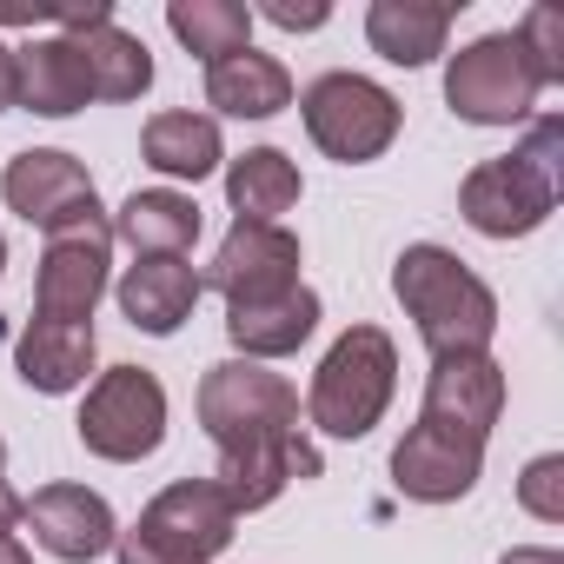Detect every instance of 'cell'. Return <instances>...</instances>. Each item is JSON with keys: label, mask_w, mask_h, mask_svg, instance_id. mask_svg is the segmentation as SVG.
Instances as JSON below:
<instances>
[{"label": "cell", "mask_w": 564, "mask_h": 564, "mask_svg": "<svg viewBox=\"0 0 564 564\" xmlns=\"http://www.w3.org/2000/svg\"><path fill=\"white\" fill-rule=\"evenodd\" d=\"M199 425L219 452L213 485L232 511H265L293 478H319V445L300 425V392L259 359H219L199 372Z\"/></svg>", "instance_id": "1"}, {"label": "cell", "mask_w": 564, "mask_h": 564, "mask_svg": "<svg viewBox=\"0 0 564 564\" xmlns=\"http://www.w3.org/2000/svg\"><path fill=\"white\" fill-rule=\"evenodd\" d=\"M392 300L405 306V319L419 326V346L432 359H465V352H491L498 333V293L452 252V246H405L392 259Z\"/></svg>", "instance_id": "2"}, {"label": "cell", "mask_w": 564, "mask_h": 564, "mask_svg": "<svg viewBox=\"0 0 564 564\" xmlns=\"http://www.w3.org/2000/svg\"><path fill=\"white\" fill-rule=\"evenodd\" d=\"M557 153H564V120L544 113V120H531V133L511 153L478 160L465 173V186H458L465 226L485 232V239H524V232H538L551 219V206H557V186H564V160Z\"/></svg>", "instance_id": "3"}, {"label": "cell", "mask_w": 564, "mask_h": 564, "mask_svg": "<svg viewBox=\"0 0 564 564\" xmlns=\"http://www.w3.org/2000/svg\"><path fill=\"white\" fill-rule=\"evenodd\" d=\"M392 392H399V346L386 326H346L313 386H306V425L326 432V438H366L386 412H392Z\"/></svg>", "instance_id": "4"}, {"label": "cell", "mask_w": 564, "mask_h": 564, "mask_svg": "<svg viewBox=\"0 0 564 564\" xmlns=\"http://www.w3.org/2000/svg\"><path fill=\"white\" fill-rule=\"evenodd\" d=\"M300 120H306V140H313L326 160H339V166H372V160L399 140L405 107H399L379 80L339 67V74H319V80L300 94Z\"/></svg>", "instance_id": "5"}, {"label": "cell", "mask_w": 564, "mask_h": 564, "mask_svg": "<svg viewBox=\"0 0 564 564\" xmlns=\"http://www.w3.org/2000/svg\"><path fill=\"white\" fill-rule=\"evenodd\" d=\"M80 445L107 465H140L166 445V386L147 366H107L74 419Z\"/></svg>", "instance_id": "6"}, {"label": "cell", "mask_w": 564, "mask_h": 564, "mask_svg": "<svg viewBox=\"0 0 564 564\" xmlns=\"http://www.w3.org/2000/svg\"><path fill=\"white\" fill-rule=\"evenodd\" d=\"M113 286V213H87L61 232H47L41 246V272H34V319H61V326H94V306Z\"/></svg>", "instance_id": "7"}, {"label": "cell", "mask_w": 564, "mask_h": 564, "mask_svg": "<svg viewBox=\"0 0 564 564\" xmlns=\"http://www.w3.org/2000/svg\"><path fill=\"white\" fill-rule=\"evenodd\" d=\"M538 94L544 87H538L518 34H478L445 61V107L465 127H524Z\"/></svg>", "instance_id": "8"}, {"label": "cell", "mask_w": 564, "mask_h": 564, "mask_svg": "<svg viewBox=\"0 0 564 564\" xmlns=\"http://www.w3.org/2000/svg\"><path fill=\"white\" fill-rule=\"evenodd\" d=\"M199 286L232 306H259V300H279V293H293L306 286L300 279V232L286 226H252V219H232L213 265L199 272Z\"/></svg>", "instance_id": "9"}, {"label": "cell", "mask_w": 564, "mask_h": 564, "mask_svg": "<svg viewBox=\"0 0 564 564\" xmlns=\"http://www.w3.org/2000/svg\"><path fill=\"white\" fill-rule=\"evenodd\" d=\"M232 524L239 511L226 505V491L213 478H173L133 524V538L173 564H213L226 544H232Z\"/></svg>", "instance_id": "10"}, {"label": "cell", "mask_w": 564, "mask_h": 564, "mask_svg": "<svg viewBox=\"0 0 564 564\" xmlns=\"http://www.w3.org/2000/svg\"><path fill=\"white\" fill-rule=\"evenodd\" d=\"M0 199H8L14 219L41 226V232H61L87 213H100V193H94V173L61 153V147H28L0 166Z\"/></svg>", "instance_id": "11"}, {"label": "cell", "mask_w": 564, "mask_h": 564, "mask_svg": "<svg viewBox=\"0 0 564 564\" xmlns=\"http://www.w3.org/2000/svg\"><path fill=\"white\" fill-rule=\"evenodd\" d=\"M61 34L80 54L87 94L94 100H140L153 87V54L140 34L113 21V0H87V8H61Z\"/></svg>", "instance_id": "12"}, {"label": "cell", "mask_w": 564, "mask_h": 564, "mask_svg": "<svg viewBox=\"0 0 564 564\" xmlns=\"http://www.w3.org/2000/svg\"><path fill=\"white\" fill-rule=\"evenodd\" d=\"M498 412H505V366L491 352L432 359L425 399H419V425H438V432H458L471 445H491Z\"/></svg>", "instance_id": "13"}, {"label": "cell", "mask_w": 564, "mask_h": 564, "mask_svg": "<svg viewBox=\"0 0 564 564\" xmlns=\"http://www.w3.org/2000/svg\"><path fill=\"white\" fill-rule=\"evenodd\" d=\"M21 524L34 531V544L61 564H94L113 551L120 538V518L100 491L87 485H41L34 498H21Z\"/></svg>", "instance_id": "14"}, {"label": "cell", "mask_w": 564, "mask_h": 564, "mask_svg": "<svg viewBox=\"0 0 564 564\" xmlns=\"http://www.w3.org/2000/svg\"><path fill=\"white\" fill-rule=\"evenodd\" d=\"M478 471H485V445L438 432V425H412L392 445V485L412 505H458V498H471Z\"/></svg>", "instance_id": "15"}, {"label": "cell", "mask_w": 564, "mask_h": 564, "mask_svg": "<svg viewBox=\"0 0 564 564\" xmlns=\"http://www.w3.org/2000/svg\"><path fill=\"white\" fill-rule=\"evenodd\" d=\"M199 293H206V286H199V272H193L186 259H133V265L120 272V286H113L127 326L147 333V339H173V333L193 319Z\"/></svg>", "instance_id": "16"}, {"label": "cell", "mask_w": 564, "mask_h": 564, "mask_svg": "<svg viewBox=\"0 0 564 564\" xmlns=\"http://www.w3.org/2000/svg\"><path fill=\"white\" fill-rule=\"evenodd\" d=\"M199 199L180 186H140L113 213V239L133 246V259H186L199 246Z\"/></svg>", "instance_id": "17"}, {"label": "cell", "mask_w": 564, "mask_h": 564, "mask_svg": "<svg viewBox=\"0 0 564 564\" xmlns=\"http://www.w3.org/2000/svg\"><path fill=\"white\" fill-rule=\"evenodd\" d=\"M319 333V293L313 286H293V293H279V300H259V306H232L226 313V339L239 359H293L306 339Z\"/></svg>", "instance_id": "18"}, {"label": "cell", "mask_w": 564, "mask_h": 564, "mask_svg": "<svg viewBox=\"0 0 564 564\" xmlns=\"http://www.w3.org/2000/svg\"><path fill=\"white\" fill-rule=\"evenodd\" d=\"M87 74H80V54L67 34H47V41H28L14 47V107L41 113V120H74L87 107Z\"/></svg>", "instance_id": "19"}, {"label": "cell", "mask_w": 564, "mask_h": 564, "mask_svg": "<svg viewBox=\"0 0 564 564\" xmlns=\"http://www.w3.org/2000/svg\"><path fill=\"white\" fill-rule=\"evenodd\" d=\"M140 160H147L160 180H186V186H199V180H213V173L226 166L219 120H213V113H193V107H166V113H153L147 133H140Z\"/></svg>", "instance_id": "20"}, {"label": "cell", "mask_w": 564, "mask_h": 564, "mask_svg": "<svg viewBox=\"0 0 564 564\" xmlns=\"http://www.w3.org/2000/svg\"><path fill=\"white\" fill-rule=\"evenodd\" d=\"M206 107L226 120H272V113L293 107V74H286V61L239 47V54L206 67Z\"/></svg>", "instance_id": "21"}, {"label": "cell", "mask_w": 564, "mask_h": 564, "mask_svg": "<svg viewBox=\"0 0 564 564\" xmlns=\"http://www.w3.org/2000/svg\"><path fill=\"white\" fill-rule=\"evenodd\" d=\"M100 346H94V326H61V319H28L21 339H14V366H21V386L61 399V392H80L87 372H94Z\"/></svg>", "instance_id": "22"}, {"label": "cell", "mask_w": 564, "mask_h": 564, "mask_svg": "<svg viewBox=\"0 0 564 564\" xmlns=\"http://www.w3.org/2000/svg\"><path fill=\"white\" fill-rule=\"evenodd\" d=\"M219 173H226V206H232V219H252V226H279V219L300 206V193H306L300 166L279 153V147H246V153L226 160Z\"/></svg>", "instance_id": "23"}, {"label": "cell", "mask_w": 564, "mask_h": 564, "mask_svg": "<svg viewBox=\"0 0 564 564\" xmlns=\"http://www.w3.org/2000/svg\"><path fill=\"white\" fill-rule=\"evenodd\" d=\"M445 34L452 8H438V0H372L366 8V41L392 67H432L445 54Z\"/></svg>", "instance_id": "24"}, {"label": "cell", "mask_w": 564, "mask_h": 564, "mask_svg": "<svg viewBox=\"0 0 564 564\" xmlns=\"http://www.w3.org/2000/svg\"><path fill=\"white\" fill-rule=\"evenodd\" d=\"M166 28L206 67L252 47V8H239V0H166Z\"/></svg>", "instance_id": "25"}, {"label": "cell", "mask_w": 564, "mask_h": 564, "mask_svg": "<svg viewBox=\"0 0 564 564\" xmlns=\"http://www.w3.org/2000/svg\"><path fill=\"white\" fill-rule=\"evenodd\" d=\"M511 34H518V47H524V61H531L538 87H557V80H564V14H557V8H531Z\"/></svg>", "instance_id": "26"}, {"label": "cell", "mask_w": 564, "mask_h": 564, "mask_svg": "<svg viewBox=\"0 0 564 564\" xmlns=\"http://www.w3.org/2000/svg\"><path fill=\"white\" fill-rule=\"evenodd\" d=\"M518 505H524L538 524H564V452H538V458L518 471Z\"/></svg>", "instance_id": "27"}, {"label": "cell", "mask_w": 564, "mask_h": 564, "mask_svg": "<svg viewBox=\"0 0 564 564\" xmlns=\"http://www.w3.org/2000/svg\"><path fill=\"white\" fill-rule=\"evenodd\" d=\"M259 14H265L272 28H286V34H313V28H326V21H333L326 0H306V8H300V0H265Z\"/></svg>", "instance_id": "28"}, {"label": "cell", "mask_w": 564, "mask_h": 564, "mask_svg": "<svg viewBox=\"0 0 564 564\" xmlns=\"http://www.w3.org/2000/svg\"><path fill=\"white\" fill-rule=\"evenodd\" d=\"M21 524V491L8 485V445H0V531Z\"/></svg>", "instance_id": "29"}, {"label": "cell", "mask_w": 564, "mask_h": 564, "mask_svg": "<svg viewBox=\"0 0 564 564\" xmlns=\"http://www.w3.org/2000/svg\"><path fill=\"white\" fill-rule=\"evenodd\" d=\"M113 557H120V564H173V557H160V551H147V544H140L133 531H120V538H113Z\"/></svg>", "instance_id": "30"}, {"label": "cell", "mask_w": 564, "mask_h": 564, "mask_svg": "<svg viewBox=\"0 0 564 564\" xmlns=\"http://www.w3.org/2000/svg\"><path fill=\"white\" fill-rule=\"evenodd\" d=\"M498 564H564V551H551V544H518V551H505Z\"/></svg>", "instance_id": "31"}, {"label": "cell", "mask_w": 564, "mask_h": 564, "mask_svg": "<svg viewBox=\"0 0 564 564\" xmlns=\"http://www.w3.org/2000/svg\"><path fill=\"white\" fill-rule=\"evenodd\" d=\"M8 107H14V47L0 41V113H8Z\"/></svg>", "instance_id": "32"}, {"label": "cell", "mask_w": 564, "mask_h": 564, "mask_svg": "<svg viewBox=\"0 0 564 564\" xmlns=\"http://www.w3.org/2000/svg\"><path fill=\"white\" fill-rule=\"evenodd\" d=\"M0 564H34V551H28L14 531H0Z\"/></svg>", "instance_id": "33"}, {"label": "cell", "mask_w": 564, "mask_h": 564, "mask_svg": "<svg viewBox=\"0 0 564 564\" xmlns=\"http://www.w3.org/2000/svg\"><path fill=\"white\" fill-rule=\"evenodd\" d=\"M0 272H8V239H0Z\"/></svg>", "instance_id": "34"}]
</instances>
